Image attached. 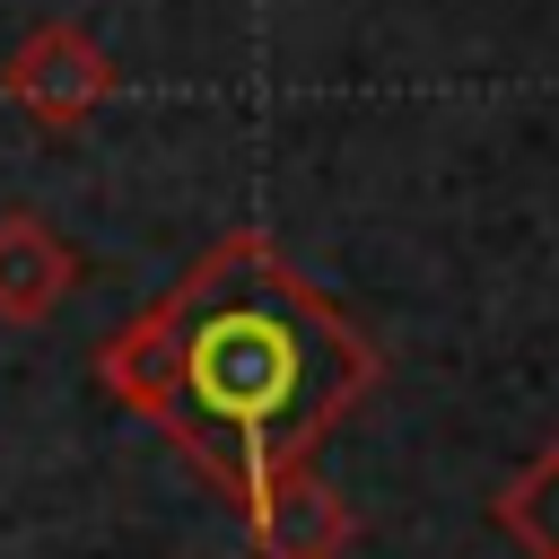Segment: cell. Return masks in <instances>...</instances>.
I'll return each mask as SVG.
<instances>
[{"instance_id":"cell-1","label":"cell","mask_w":559,"mask_h":559,"mask_svg":"<svg viewBox=\"0 0 559 559\" xmlns=\"http://www.w3.org/2000/svg\"><path fill=\"white\" fill-rule=\"evenodd\" d=\"M376 341L262 227H227L157 306L96 341V384L236 507L271 472L314 463V445L376 393Z\"/></svg>"},{"instance_id":"cell-4","label":"cell","mask_w":559,"mask_h":559,"mask_svg":"<svg viewBox=\"0 0 559 559\" xmlns=\"http://www.w3.org/2000/svg\"><path fill=\"white\" fill-rule=\"evenodd\" d=\"M70 288H79V253L52 236V218H35V210H0V323L35 332Z\"/></svg>"},{"instance_id":"cell-2","label":"cell","mask_w":559,"mask_h":559,"mask_svg":"<svg viewBox=\"0 0 559 559\" xmlns=\"http://www.w3.org/2000/svg\"><path fill=\"white\" fill-rule=\"evenodd\" d=\"M114 52L87 35V26H70V17H44L9 61H0V96L26 114V122H44V131H79L105 96H114Z\"/></svg>"},{"instance_id":"cell-3","label":"cell","mask_w":559,"mask_h":559,"mask_svg":"<svg viewBox=\"0 0 559 559\" xmlns=\"http://www.w3.org/2000/svg\"><path fill=\"white\" fill-rule=\"evenodd\" d=\"M236 515H245V533H253V559H341V550L358 542L349 498H341L314 463L271 472V480H262Z\"/></svg>"},{"instance_id":"cell-5","label":"cell","mask_w":559,"mask_h":559,"mask_svg":"<svg viewBox=\"0 0 559 559\" xmlns=\"http://www.w3.org/2000/svg\"><path fill=\"white\" fill-rule=\"evenodd\" d=\"M489 524H498L524 559H559V437H550V445L489 498Z\"/></svg>"}]
</instances>
